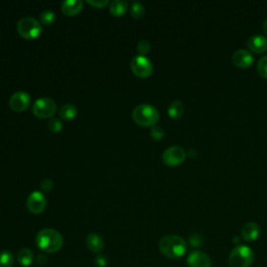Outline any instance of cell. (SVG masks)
I'll use <instances>...</instances> for the list:
<instances>
[{
	"label": "cell",
	"instance_id": "1",
	"mask_svg": "<svg viewBox=\"0 0 267 267\" xmlns=\"http://www.w3.org/2000/svg\"><path fill=\"white\" fill-rule=\"evenodd\" d=\"M36 244L44 253L53 254L63 248L64 238L61 233L55 229H43L36 237Z\"/></svg>",
	"mask_w": 267,
	"mask_h": 267
},
{
	"label": "cell",
	"instance_id": "2",
	"mask_svg": "<svg viewBox=\"0 0 267 267\" xmlns=\"http://www.w3.org/2000/svg\"><path fill=\"white\" fill-rule=\"evenodd\" d=\"M187 242L180 236L167 235L159 242V250L163 256L169 259H180L187 252Z\"/></svg>",
	"mask_w": 267,
	"mask_h": 267
},
{
	"label": "cell",
	"instance_id": "3",
	"mask_svg": "<svg viewBox=\"0 0 267 267\" xmlns=\"http://www.w3.org/2000/svg\"><path fill=\"white\" fill-rule=\"evenodd\" d=\"M133 120L135 123L144 128H153L155 127L160 119V113L152 105H139L133 110Z\"/></svg>",
	"mask_w": 267,
	"mask_h": 267
},
{
	"label": "cell",
	"instance_id": "4",
	"mask_svg": "<svg viewBox=\"0 0 267 267\" xmlns=\"http://www.w3.org/2000/svg\"><path fill=\"white\" fill-rule=\"evenodd\" d=\"M254 261V251L246 245H238L229 256L230 267H251Z\"/></svg>",
	"mask_w": 267,
	"mask_h": 267
},
{
	"label": "cell",
	"instance_id": "5",
	"mask_svg": "<svg viewBox=\"0 0 267 267\" xmlns=\"http://www.w3.org/2000/svg\"><path fill=\"white\" fill-rule=\"evenodd\" d=\"M18 34L27 40H33L41 36L43 27L40 21L33 17H23L17 23Z\"/></svg>",
	"mask_w": 267,
	"mask_h": 267
},
{
	"label": "cell",
	"instance_id": "6",
	"mask_svg": "<svg viewBox=\"0 0 267 267\" xmlns=\"http://www.w3.org/2000/svg\"><path fill=\"white\" fill-rule=\"evenodd\" d=\"M57 104L51 97H41L33 105V114L41 119L53 118L57 112Z\"/></svg>",
	"mask_w": 267,
	"mask_h": 267
},
{
	"label": "cell",
	"instance_id": "7",
	"mask_svg": "<svg viewBox=\"0 0 267 267\" xmlns=\"http://www.w3.org/2000/svg\"><path fill=\"white\" fill-rule=\"evenodd\" d=\"M131 69L136 77L140 79H147L153 74L154 64L148 57L138 55L132 60Z\"/></svg>",
	"mask_w": 267,
	"mask_h": 267
},
{
	"label": "cell",
	"instance_id": "8",
	"mask_svg": "<svg viewBox=\"0 0 267 267\" xmlns=\"http://www.w3.org/2000/svg\"><path fill=\"white\" fill-rule=\"evenodd\" d=\"M10 108L17 113L27 111L31 105V95L26 91L15 92L9 101Z\"/></svg>",
	"mask_w": 267,
	"mask_h": 267
},
{
	"label": "cell",
	"instance_id": "9",
	"mask_svg": "<svg viewBox=\"0 0 267 267\" xmlns=\"http://www.w3.org/2000/svg\"><path fill=\"white\" fill-rule=\"evenodd\" d=\"M163 162L169 167L181 165L186 159V153L181 147H172L163 154Z\"/></svg>",
	"mask_w": 267,
	"mask_h": 267
},
{
	"label": "cell",
	"instance_id": "10",
	"mask_svg": "<svg viewBox=\"0 0 267 267\" xmlns=\"http://www.w3.org/2000/svg\"><path fill=\"white\" fill-rule=\"evenodd\" d=\"M46 206L47 200L42 192L34 191L29 196L27 207L32 214H41L46 209Z\"/></svg>",
	"mask_w": 267,
	"mask_h": 267
},
{
	"label": "cell",
	"instance_id": "11",
	"mask_svg": "<svg viewBox=\"0 0 267 267\" xmlns=\"http://www.w3.org/2000/svg\"><path fill=\"white\" fill-rule=\"evenodd\" d=\"M188 267H212L211 258L201 251L191 252L187 258Z\"/></svg>",
	"mask_w": 267,
	"mask_h": 267
},
{
	"label": "cell",
	"instance_id": "12",
	"mask_svg": "<svg viewBox=\"0 0 267 267\" xmlns=\"http://www.w3.org/2000/svg\"><path fill=\"white\" fill-rule=\"evenodd\" d=\"M233 63L238 67L246 69L253 65L254 63V57L253 55L246 51V50H239L233 55Z\"/></svg>",
	"mask_w": 267,
	"mask_h": 267
},
{
	"label": "cell",
	"instance_id": "13",
	"mask_svg": "<svg viewBox=\"0 0 267 267\" xmlns=\"http://www.w3.org/2000/svg\"><path fill=\"white\" fill-rule=\"evenodd\" d=\"M87 248L94 254H102L105 249V241L103 237L96 233H91L86 239Z\"/></svg>",
	"mask_w": 267,
	"mask_h": 267
},
{
	"label": "cell",
	"instance_id": "14",
	"mask_svg": "<svg viewBox=\"0 0 267 267\" xmlns=\"http://www.w3.org/2000/svg\"><path fill=\"white\" fill-rule=\"evenodd\" d=\"M260 236V227L256 223H248L241 229V237L247 242L256 241Z\"/></svg>",
	"mask_w": 267,
	"mask_h": 267
},
{
	"label": "cell",
	"instance_id": "15",
	"mask_svg": "<svg viewBox=\"0 0 267 267\" xmlns=\"http://www.w3.org/2000/svg\"><path fill=\"white\" fill-rule=\"evenodd\" d=\"M84 9V3L81 0H67L62 4V12L68 17H74L80 14Z\"/></svg>",
	"mask_w": 267,
	"mask_h": 267
},
{
	"label": "cell",
	"instance_id": "16",
	"mask_svg": "<svg viewBox=\"0 0 267 267\" xmlns=\"http://www.w3.org/2000/svg\"><path fill=\"white\" fill-rule=\"evenodd\" d=\"M249 50L256 54H263L267 51V38L263 36H253L248 41Z\"/></svg>",
	"mask_w": 267,
	"mask_h": 267
},
{
	"label": "cell",
	"instance_id": "17",
	"mask_svg": "<svg viewBox=\"0 0 267 267\" xmlns=\"http://www.w3.org/2000/svg\"><path fill=\"white\" fill-rule=\"evenodd\" d=\"M109 6L110 13L115 17L124 16L129 10V4L125 0H114Z\"/></svg>",
	"mask_w": 267,
	"mask_h": 267
},
{
	"label": "cell",
	"instance_id": "18",
	"mask_svg": "<svg viewBox=\"0 0 267 267\" xmlns=\"http://www.w3.org/2000/svg\"><path fill=\"white\" fill-rule=\"evenodd\" d=\"M17 260H18L20 265H22L24 267H28V266H31L33 264L34 260H35V255H34L32 250L23 248L18 252Z\"/></svg>",
	"mask_w": 267,
	"mask_h": 267
},
{
	"label": "cell",
	"instance_id": "19",
	"mask_svg": "<svg viewBox=\"0 0 267 267\" xmlns=\"http://www.w3.org/2000/svg\"><path fill=\"white\" fill-rule=\"evenodd\" d=\"M79 114V110L75 105L67 104L63 106L60 110V117L64 120H74Z\"/></svg>",
	"mask_w": 267,
	"mask_h": 267
},
{
	"label": "cell",
	"instance_id": "20",
	"mask_svg": "<svg viewBox=\"0 0 267 267\" xmlns=\"http://www.w3.org/2000/svg\"><path fill=\"white\" fill-rule=\"evenodd\" d=\"M185 111L184 104L181 101H175L168 109V115L172 119H180Z\"/></svg>",
	"mask_w": 267,
	"mask_h": 267
},
{
	"label": "cell",
	"instance_id": "21",
	"mask_svg": "<svg viewBox=\"0 0 267 267\" xmlns=\"http://www.w3.org/2000/svg\"><path fill=\"white\" fill-rule=\"evenodd\" d=\"M56 13L51 11V10H46L44 12L41 13L40 15V22L42 26H46V27H51L53 24L56 22Z\"/></svg>",
	"mask_w": 267,
	"mask_h": 267
},
{
	"label": "cell",
	"instance_id": "22",
	"mask_svg": "<svg viewBox=\"0 0 267 267\" xmlns=\"http://www.w3.org/2000/svg\"><path fill=\"white\" fill-rule=\"evenodd\" d=\"M130 12H131V15L133 18L141 19V18H143V16L145 14V9L141 3L134 2L130 7Z\"/></svg>",
	"mask_w": 267,
	"mask_h": 267
},
{
	"label": "cell",
	"instance_id": "23",
	"mask_svg": "<svg viewBox=\"0 0 267 267\" xmlns=\"http://www.w3.org/2000/svg\"><path fill=\"white\" fill-rule=\"evenodd\" d=\"M14 260V255L10 251L0 252V267H12Z\"/></svg>",
	"mask_w": 267,
	"mask_h": 267
},
{
	"label": "cell",
	"instance_id": "24",
	"mask_svg": "<svg viewBox=\"0 0 267 267\" xmlns=\"http://www.w3.org/2000/svg\"><path fill=\"white\" fill-rule=\"evenodd\" d=\"M48 129H50L53 133H60L63 130V124L59 118H51L48 121Z\"/></svg>",
	"mask_w": 267,
	"mask_h": 267
},
{
	"label": "cell",
	"instance_id": "25",
	"mask_svg": "<svg viewBox=\"0 0 267 267\" xmlns=\"http://www.w3.org/2000/svg\"><path fill=\"white\" fill-rule=\"evenodd\" d=\"M151 51V44L149 41L147 40H142L138 43L137 45V52L139 54V56H143L145 57L147 56Z\"/></svg>",
	"mask_w": 267,
	"mask_h": 267
},
{
	"label": "cell",
	"instance_id": "26",
	"mask_svg": "<svg viewBox=\"0 0 267 267\" xmlns=\"http://www.w3.org/2000/svg\"><path fill=\"white\" fill-rule=\"evenodd\" d=\"M258 72L259 75L267 80V56L263 57L258 63Z\"/></svg>",
	"mask_w": 267,
	"mask_h": 267
},
{
	"label": "cell",
	"instance_id": "27",
	"mask_svg": "<svg viewBox=\"0 0 267 267\" xmlns=\"http://www.w3.org/2000/svg\"><path fill=\"white\" fill-rule=\"evenodd\" d=\"M164 135H165V132H164L163 128H161V127H159V126H155V127L152 128L151 136H152V138H153L154 140L159 141V140H161V139L164 137Z\"/></svg>",
	"mask_w": 267,
	"mask_h": 267
},
{
	"label": "cell",
	"instance_id": "28",
	"mask_svg": "<svg viewBox=\"0 0 267 267\" xmlns=\"http://www.w3.org/2000/svg\"><path fill=\"white\" fill-rule=\"evenodd\" d=\"M189 242L193 248H199L203 245V238L198 234H193L189 237Z\"/></svg>",
	"mask_w": 267,
	"mask_h": 267
},
{
	"label": "cell",
	"instance_id": "29",
	"mask_svg": "<svg viewBox=\"0 0 267 267\" xmlns=\"http://www.w3.org/2000/svg\"><path fill=\"white\" fill-rule=\"evenodd\" d=\"M87 3H88V5L92 6L93 8H96V9H104L108 5H110L109 0H97V2H95V0H88Z\"/></svg>",
	"mask_w": 267,
	"mask_h": 267
},
{
	"label": "cell",
	"instance_id": "30",
	"mask_svg": "<svg viewBox=\"0 0 267 267\" xmlns=\"http://www.w3.org/2000/svg\"><path fill=\"white\" fill-rule=\"evenodd\" d=\"M95 264L99 267H107L109 264V260H108L107 256H105L103 254H99L95 258Z\"/></svg>",
	"mask_w": 267,
	"mask_h": 267
},
{
	"label": "cell",
	"instance_id": "31",
	"mask_svg": "<svg viewBox=\"0 0 267 267\" xmlns=\"http://www.w3.org/2000/svg\"><path fill=\"white\" fill-rule=\"evenodd\" d=\"M54 188V182L51 179H45L41 183V189L44 192H51Z\"/></svg>",
	"mask_w": 267,
	"mask_h": 267
},
{
	"label": "cell",
	"instance_id": "32",
	"mask_svg": "<svg viewBox=\"0 0 267 267\" xmlns=\"http://www.w3.org/2000/svg\"><path fill=\"white\" fill-rule=\"evenodd\" d=\"M47 260H48L47 257L45 255H43V254L38 256V263H40V264H45L47 262Z\"/></svg>",
	"mask_w": 267,
	"mask_h": 267
},
{
	"label": "cell",
	"instance_id": "33",
	"mask_svg": "<svg viewBox=\"0 0 267 267\" xmlns=\"http://www.w3.org/2000/svg\"><path fill=\"white\" fill-rule=\"evenodd\" d=\"M263 32L265 33V35L267 36V19L264 21L263 23Z\"/></svg>",
	"mask_w": 267,
	"mask_h": 267
},
{
	"label": "cell",
	"instance_id": "34",
	"mask_svg": "<svg viewBox=\"0 0 267 267\" xmlns=\"http://www.w3.org/2000/svg\"><path fill=\"white\" fill-rule=\"evenodd\" d=\"M238 241H239V238H238V237H235V239H233V242H236V244H237Z\"/></svg>",
	"mask_w": 267,
	"mask_h": 267
}]
</instances>
